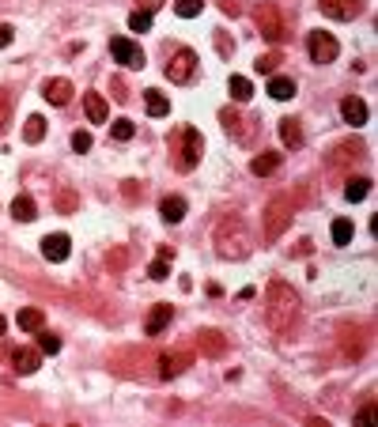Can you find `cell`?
Here are the masks:
<instances>
[{
	"label": "cell",
	"mask_w": 378,
	"mask_h": 427,
	"mask_svg": "<svg viewBox=\"0 0 378 427\" xmlns=\"http://www.w3.org/2000/svg\"><path fill=\"white\" fill-rule=\"evenodd\" d=\"M197 53H193V50H178V53H174V57H170V64H167V80L170 83H189L193 76H197Z\"/></svg>",
	"instance_id": "cell-6"
},
{
	"label": "cell",
	"mask_w": 378,
	"mask_h": 427,
	"mask_svg": "<svg viewBox=\"0 0 378 427\" xmlns=\"http://www.w3.org/2000/svg\"><path fill=\"white\" fill-rule=\"evenodd\" d=\"M72 147H76V152H91V133L76 129V133H72Z\"/></svg>",
	"instance_id": "cell-37"
},
{
	"label": "cell",
	"mask_w": 378,
	"mask_h": 427,
	"mask_svg": "<svg viewBox=\"0 0 378 427\" xmlns=\"http://www.w3.org/2000/svg\"><path fill=\"white\" fill-rule=\"evenodd\" d=\"M170 318H174V306H170V303H159L152 314H147V321H144V333H147V337H159V333L170 326Z\"/></svg>",
	"instance_id": "cell-13"
},
{
	"label": "cell",
	"mask_w": 378,
	"mask_h": 427,
	"mask_svg": "<svg viewBox=\"0 0 378 427\" xmlns=\"http://www.w3.org/2000/svg\"><path fill=\"white\" fill-rule=\"evenodd\" d=\"M4 329H8V321H4V318H0V337H4Z\"/></svg>",
	"instance_id": "cell-46"
},
{
	"label": "cell",
	"mask_w": 378,
	"mask_h": 427,
	"mask_svg": "<svg viewBox=\"0 0 378 427\" xmlns=\"http://www.w3.org/2000/svg\"><path fill=\"white\" fill-rule=\"evenodd\" d=\"M295 318H299V295L291 291L284 280H272L265 291V321L272 333H291Z\"/></svg>",
	"instance_id": "cell-1"
},
{
	"label": "cell",
	"mask_w": 378,
	"mask_h": 427,
	"mask_svg": "<svg viewBox=\"0 0 378 427\" xmlns=\"http://www.w3.org/2000/svg\"><path fill=\"white\" fill-rule=\"evenodd\" d=\"M340 117H344V125H367V102L348 95L344 102H340Z\"/></svg>",
	"instance_id": "cell-15"
},
{
	"label": "cell",
	"mask_w": 378,
	"mask_h": 427,
	"mask_svg": "<svg viewBox=\"0 0 378 427\" xmlns=\"http://www.w3.org/2000/svg\"><path fill=\"white\" fill-rule=\"evenodd\" d=\"M8 114H12V99H8V91L0 87V129L8 125Z\"/></svg>",
	"instance_id": "cell-38"
},
{
	"label": "cell",
	"mask_w": 378,
	"mask_h": 427,
	"mask_svg": "<svg viewBox=\"0 0 378 427\" xmlns=\"http://www.w3.org/2000/svg\"><path fill=\"white\" fill-rule=\"evenodd\" d=\"M227 91H231V99H235V102H250V95H254V83L246 80V76H231V83H227Z\"/></svg>",
	"instance_id": "cell-27"
},
{
	"label": "cell",
	"mask_w": 378,
	"mask_h": 427,
	"mask_svg": "<svg viewBox=\"0 0 378 427\" xmlns=\"http://www.w3.org/2000/svg\"><path fill=\"white\" fill-rule=\"evenodd\" d=\"M147 276H152V280H167V276H170V265H167V257H155V261H152V268H147Z\"/></svg>",
	"instance_id": "cell-35"
},
{
	"label": "cell",
	"mask_w": 378,
	"mask_h": 427,
	"mask_svg": "<svg viewBox=\"0 0 378 427\" xmlns=\"http://www.w3.org/2000/svg\"><path fill=\"white\" fill-rule=\"evenodd\" d=\"M307 53H310V61H314V64H333L337 53H340V45H337L333 34L310 31V34H307Z\"/></svg>",
	"instance_id": "cell-5"
},
{
	"label": "cell",
	"mask_w": 378,
	"mask_h": 427,
	"mask_svg": "<svg viewBox=\"0 0 378 427\" xmlns=\"http://www.w3.org/2000/svg\"><path fill=\"white\" fill-rule=\"evenodd\" d=\"M84 106H87V122H91V125H103L106 117H110L106 99H103V95H95V91H87V95H84Z\"/></svg>",
	"instance_id": "cell-18"
},
{
	"label": "cell",
	"mask_w": 378,
	"mask_h": 427,
	"mask_svg": "<svg viewBox=\"0 0 378 427\" xmlns=\"http://www.w3.org/2000/svg\"><path fill=\"white\" fill-rule=\"evenodd\" d=\"M163 4H167V0H136V8H140V12H159Z\"/></svg>",
	"instance_id": "cell-42"
},
{
	"label": "cell",
	"mask_w": 378,
	"mask_h": 427,
	"mask_svg": "<svg viewBox=\"0 0 378 427\" xmlns=\"http://www.w3.org/2000/svg\"><path fill=\"white\" fill-rule=\"evenodd\" d=\"M110 136H114V140H133V136H136V125L129 122V117H117V122L110 125Z\"/></svg>",
	"instance_id": "cell-29"
},
{
	"label": "cell",
	"mask_w": 378,
	"mask_h": 427,
	"mask_svg": "<svg viewBox=\"0 0 378 427\" xmlns=\"http://www.w3.org/2000/svg\"><path fill=\"white\" fill-rule=\"evenodd\" d=\"M216 50L224 53V57H231V42H227V34H224V31H216Z\"/></svg>",
	"instance_id": "cell-41"
},
{
	"label": "cell",
	"mask_w": 378,
	"mask_h": 427,
	"mask_svg": "<svg viewBox=\"0 0 378 427\" xmlns=\"http://www.w3.org/2000/svg\"><path fill=\"white\" fill-rule=\"evenodd\" d=\"M280 140H284V147H303V129L295 117H284L280 122Z\"/></svg>",
	"instance_id": "cell-23"
},
{
	"label": "cell",
	"mask_w": 378,
	"mask_h": 427,
	"mask_svg": "<svg viewBox=\"0 0 378 427\" xmlns=\"http://www.w3.org/2000/svg\"><path fill=\"white\" fill-rule=\"evenodd\" d=\"M174 12H178L182 20H193V15L205 12V0H178V4H174Z\"/></svg>",
	"instance_id": "cell-31"
},
{
	"label": "cell",
	"mask_w": 378,
	"mask_h": 427,
	"mask_svg": "<svg viewBox=\"0 0 378 427\" xmlns=\"http://www.w3.org/2000/svg\"><path fill=\"white\" fill-rule=\"evenodd\" d=\"M144 106H147V114L152 117H167L170 114V102H167V95H163V91H144Z\"/></svg>",
	"instance_id": "cell-20"
},
{
	"label": "cell",
	"mask_w": 378,
	"mask_h": 427,
	"mask_svg": "<svg viewBox=\"0 0 378 427\" xmlns=\"http://www.w3.org/2000/svg\"><path fill=\"white\" fill-rule=\"evenodd\" d=\"M15 321H20L23 333H38V329L45 326V314L34 310V306H27V310H20V318H15Z\"/></svg>",
	"instance_id": "cell-25"
},
{
	"label": "cell",
	"mask_w": 378,
	"mask_h": 427,
	"mask_svg": "<svg viewBox=\"0 0 378 427\" xmlns=\"http://www.w3.org/2000/svg\"><path fill=\"white\" fill-rule=\"evenodd\" d=\"M371 416H375V401H371V397H367V401H363V405H359V412H356V420H359V424H367V420H371Z\"/></svg>",
	"instance_id": "cell-39"
},
{
	"label": "cell",
	"mask_w": 378,
	"mask_h": 427,
	"mask_svg": "<svg viewBox=\"0 0 378 427\" xmlns=\"http://www.w3.org/2000/svg\"><path fill=\"white\" fill-rule=\"evenodd\" d=\"M12 38H15V31L8 23H0V45H12Z\"/></svg>",
	"instance_id": "cell-43"
},
{
	"label": "cell",
	"mask_w": 378,
	"mask_h": 427,
	"mask_svg": "<svg viewBox=\"0 0 378 427\" xmlns=\"http://www.w3.org/2000/svg\"><path fill=\"white\" fill-rule=\"evenodd\" d=\"M219 122H224L227 133H231L235 140H242V144H250L254 133H257V129H254V125H257L254 117H238L235 110H219Z\"/></svg>",
	"instance_id": "cell-8"
},
{
	"label": "cell",
	"mask_w": 378,
	"mask_h": 427,
	"mask_svg": "<svg viewBox=\"0 0 378 427\" xmlns=\"http://www.w3.org/2000/svg\"><path fill=\"white\" fill-rule=\"evenodd\" d=\"M193 363V352L189 348H174V352H163L159 356V378H174V375H182Z\"/></svg>",
	"instance_id": "cell-11"
},
{
	"label": "cell",
	"mask_w": 378,
	"mask_h": 427,
	"mask_svg": "<svg viewBox=\"0 0 378 427\" xmlns=\"http://www.w3.org/2000/svg\"><path fill=\"white\" fill-rule=\"evenodd\" d=\"M276 64H280V53H261L254 68H257V72H261V76H265V72H276Z\"/></svg>",
	"instance_id": "cell-34"
},
{
	"label": "cell",
	"mask_w": 378,
	"mask_h": 427,
	"mask_svg": "<svg viewBox=\"0 0 378 427\" xmlns=\"http://www.w3.org/2000/svg\"><path fill=\"white\" fill-rule=\"evenodd\" d=\"M367 193H371V178H352V182L344 185V197L352 201V204H356V201H363Z\"/></svg>",
	"instance_id": "cell-28"
},
{
	"label": "cell",
	"mask_w": 378,
	"mask_h": 427,
	"mask_svg": "<svg viewBox=\"0 0 378 427\" xmlns=\"http://www.w3.org/2000/svg\"><path fill=\"white\" fill-rule=\"evenodd\" d=\"M201 155H205V136H201L193 125L174 129L170 133V163H174V171L189 174L193 166L201 163Z\"/></svg>",
	"instance_id": "cell-3"
},
{
	"label": "cell",
	"mask_w": 378,
	"mask_h": 427,
	"mask_svg": "<svg viewBox=\"0 0 378 427\" xmlns=\"http://www.w3.org/2000/svg\"><path fill=\"white\" fill-rule=\"evenodd\" d=\"M23 140H27V144H42V140H45V117H42V114H31V117H27Z\"/></svg>",
	"instance_id": "cell-21"
},
{
	"label": "cell",
	"mask_w": 378,
	"mask_h": 427,
	"mask_svg": "<svg viewBox=\"0 0 378 427\" xmlns=\"http://www.w3.org/2000/svg\"><path fill=\"white\" fill-rule=\"evenodd\" d=\"M12 367L20 370V375H34V370L42 367V356H38V352H31V348H15L12 352Z\"/></svg>",
	"instance_id": "cell-17"
},
{
	"label": "cell",
	"mask_w": 378,
	"mask_h": 427,
	"mask_svg": "<svg viewBox=\"0 0 378 427\" xmlns=\"http://www.w3.org/2000/svg\"><path fill=\"white\" fill-rule=\"evenodd\" d=\"M219 8H224L227 15H238V4H235V0H219Z\"/></svg>",
	"instance_id": "cell-45"
},
{
	"label": "cell",
	"mask_w": 378,
	"mask_h": 427,
	"mask_svg": "<svg viewBox=\"0 0 378 427\" xmlns=\"http://www.w3.org/2000/svg\"><path fill=\"white\" fill-rule=\"evenodd\" d=\"M34 212H38V208H34V197H27V193H20V197L12 201V216L20 219V224H31V219H38Z\"/></svg>",
	"instance_id": "cell-22"
},
{
	"label": "cell",
	"mask_w": 378,
	"mask_h": 427,
	"mask_svg": "<svg viewBox=\"0 0 378 427\" xmlns=\"http://www.w3.org/2000/svg\"><path fill=\"white\" fill-rule=\"evenodd\" d=\"M125 261H129V254H125V249H110V254H106V265L114 268V273H122Z\"/></svg>",
	"instance_id": "cell-36"
},
{
	"label": "cell",
	"mask_w": 378,
	"mask_h": 427,
	"mask_svg": "<svg viewBox=\"0 0 378 427\" xmlns=\"http://www.w3.org/2000/svg\"><path fill=\"white\" fill-rule=\"evenodd\" d=\"M42 95H45V102H53V106H68L72 102V83L68 80H45V87H42Z\"/></svg>",
	"instance_id": "cell-14"
},
{
	"label": "cell",
	"mask_w": 378,
	"mask_h": 427,
	"mask_svg": "<svg viewBox=\"0 0 378 427\" xmlns=\"http://www.w3.org/2000/svg\"><path fill=\"white\" fill-rule=\"evenodd\" d=\"M197 345L205 356H224L227 352V340H224V333H216V329H201L197 333Z\"/></svg>",
	"instance_id": "cell-16"
},
{
	"label": "cell",
	"mask_w": 378,
	"mask_h": 427,
	"mask_svg": "<svg viewBox=\"0 0 378 427\" xmlns=\"http://www.w3.org/2000/svg\"><path fill=\"white\" fill-rule=\"evenodd\" d=\"M122 185H125V197H129V201H136V197H140V189H136L140 182H122Z\"/></svg>",
	"instance_id": "cell-44"
},
{
	"label": "cell",
	"mask_w": 378,
	"mask_h": 427,
	"mask_svg": "<svg viewBox=\"0 0 378 427\" xmlns=\"http://www.w3.org/2000/svg\"><path fill=\"white\" fill-rule=\"evenodd\" d=\"M333 243H337V246H348V243H352V224H348V219H333Z\"/></svg>",
	"instance_id": "cell-33"
},
{
	"label": "cell",
	"mask_w": 378,
	"mask_h": 427,
	"mask_svg": "<svg viewBox=\"0 0 378 427\" xmlns=\"http://www.w3.org/2000/svg\"><path fill=\"white\" fill-rule=\"evenodd\" d=\"M38 348L45 352V356H57V352H61V337H53V333L50 329H38Z\"/></svg>",
	"instance_id": "cell-30"
},
{
	"label": "cell",
	"mask_w": 378,
	"mask_h": 427,
	"mask_svg": "<svg viewBox=\"0 0 378 427\" xmlns=\"http://www.w3.org/2000/svg\"><path fill=\"white\" fill-rule=\"evenodd\" d=\"M254 20H257V27H261V34L269 42H280L284 38V23H280V12H276V4H261L254 12Z\"/></svg>",
	"instance_id": "cell-9"
},
{
	"label": "cell",
	"mask_w": 378,
	"mask_h": 427,
	"mask_svg": "<svg viewBox=\"0 0 378 427\" xmlns=\"http://www.w3.org/2000/svg\"><path fill=\"white\" fill-rule=\"evenodd\" d=\"M318 8L329 15V20L348 23V20H356V15L363 12V0H318Z\"/></svg>",
	"instance_id": "cell-10"
},
{
	"label": "cell",
	"mask_w": 378,
	"mask_h": 427,
	"mask_svg": "<svg viewBox=\"0 0 378 427\" xmlns=\"http://www.w3.org/2000/svg\"><path fill=\"white\" fill-rule=\"evenodd\" d=\"M250 231L238 216H224L216 227V254L224 257V261H242L246 254H250Z\"/></svg>",
	"instance_id": "cell-2"
},
{
	"label": "cell",
	"mask_w": 378,
	"mask_h": 427,
	"mask_svg": "<svg viewBox=\"0 0 378 427\" xmlns=\"http://www.w3.org/2000/svg\"><path fill=\"white\" fill-rule=\"evenodd\" d=\"M295 208H291V197L288 193H280V197H272L269 204H265V238H280L284 227L291 224Z\"/></svg>",
	"instance_id": "cell-4"
},
{
	"label": "cell",
	"mask_w": 378,
	"mask_h": 427,
	"mask_svg": "<svg viewBox=\"0 0 378 427\" xmlns=\"http://www.w3.org/2000/svg\"><path fill=\"white\" fill-rule=\"evenodd\" d=\"M57 204H61V212H72V208H76V193H72V189H64L61 197H57Z\"/></svg>",
	"instance_id": "cell-40"
},
{
	"label": "cell",
	"mask_w": 378,
	"mask_h": 427,
	"mask_svg": "<svg viewBox=\"0 0 378 427\" xmlns=\"http://www.w3.org/2000/svg\"><path fill=\"white\" fill-rule=\"evenodd\" d=\"M68 249H72L68 235H45L42 238V257H45V261H53V265H61L64 257H68Z\"/></svg>",
	"instance_id": "cell-12"
},
{
	"label": "cell",
	"mask_w": 378,
	"mask_h": 427,
	"mask_svg": "<svg viewBox=\"0 0 378 427\" xmlns=\"http://www.w3.org/2000/svg\"><path fill=\"white\" fill-rule=\"evenodd\" d=\"M129 31H136V34L152 31V12H140V8H136V12L129 15Z\"/></svg>",
	"instance_id": "cell-32"
},
{
	"label": "cell",
	"mask_w": 378,
	"mask_h": 427,
	"mask_svg": "<svg viewBox=\"0 0 378 427\" xmlns=\"http://www.w3.org/2000/svg\"><path fill=\"white\" fill-rule=\"evenodd\" d=\"M269 95H272L276 102L295 99V80H288V76H272V80H269Z\"/></svg>",
	"instance_id": "cell-24"
},
{
	"label": "cell",
	"mask_w": 378,
	"mask_h": 427,
	"mask_svg": "<svg viewBox=\"0 0 378 427\" xmlns=\"http://www.w3.org/2000/svg\"><path fill=\"white\" fill-rule=\"evenodd\" d=\"M276 166H280V155H276V152H261V155L250 163V171L257 174V178H265V174H272Z\"/></svg>",
	"instance_id": "cell-26"
},
{
	"label": "cell",
	"mask_w": 378,
	"mask_h": 427,
	"mask_svg": "<svg viewBox=\"0 0 378 427\" xmlns=\"http://www.w3.org/2000/svg\"><path fill=\"white\" fill-rule=\"evenodd\" d=\"M110 53H114V61L125 64V68H144V50L129 38H110Z\"/></svg>",
	"instance_id": "cell-7"
},
{
	"label": "cell",
	"mask_w": 378,
	"mask_h": 427,
	"mask_svg": "<svg viewBox=\"0 0 378 427\" xmlns=\"http://www.w3.org/2000/svg\"><path fill=\"white\" fill-rule=\"evenodd\" d=\"M159 216L167 219V224H182V219H186V201L182 197H163L159 201Z\"/></svg>",
	"instance_id": "cell-19"
}]
</instances>
